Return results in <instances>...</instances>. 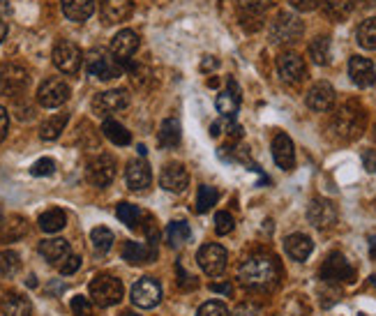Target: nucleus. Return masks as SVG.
Instances as JSON below:
<instances>
[{
  "mask_svg": "<svg viewBox=\"0 0 376 316\" xmlns=\"http://www.w3.org/2000/svg\"><path fill=\"white\" fill-rule=\"evenodd\" d=\"M238 275L245 286H252V289H270L280 280V265L268 254H254L243 261Z\"/></svg>",
  "mask_w": 376,
  "mask_h": 316,
  "instance_id": "1",
  "label": "nucleus"
},
{
  "mask_svg": "<svg viewBox=\"0 0 376 316\" xmlns=\"http://www.w3.org/2000/svg\"><path fill=\"white\" fill-rule=\"evenodd\" d=\"M330 130L335 136H340L342 141H353L365 132V108L358 102H346L342 104L332 116Z\"/></svg>",
  "mask_w": 376,
  "mask_h": 316,
  "instance_id": "2",
  "label": "nucleus"
},
{
  "mask_svg": "<svg viewBox=\"0 0 376 316\" xmlns=\"http://www.w3.org/2000/svg\"><path fill=\"white\" fill-rule=\"evenodd\" d=\"M303 31H305V26L298 16L282 12V14H277L275 21L270 24V42L277 46L295 44L303 37Z\"/></svg>",
  "mask_w": 376,
  "mask_h": 316,
  "instance_id": "3",
  "label": "nucleus"
},
{
  "mask_svg": "<svg viewBox=\"0 0 376 316\" xmlns=\"http://www.w3.org/2000/svg\"><path fill=\"white\" fill-rule=\"evenodd\" d=\"M123 282L111 277V275H97L91 282V300L100 307H113L123 300Z\"/></svg>",
  "mask_w": 376,
  "mask_h": 316,
  "instance_id": "4",
  "label": "nucleus"
},
{
  "mask_svg": "<svg viewBox=\"0 0 376 316\" xmlns=\"http://www.w3.org/2000/svg\"><path fill=\"white\" fill-rule=\"evenodd\" d=\"M31 83V72L19 63H5L0 65V93L7 97H19L26 93Z\"/></svg>",
  "mask_w": 376,
  "mask_h": 316,
  "instance_id": "5",
  "label": "nucleus"
},
{
  "mask_svg": "<svg viewBox=\"0 0 376 316\" xmlns=\"http://www.w3.org/2000/svg\"><path fill=\"white\" fill-rule=\"evenodd\" d=\"M86 70L91 76L100 78V81H111V78L121 76L123 65L108 56L104 49H93V51L86 53Z\"/></svg>",
  "mask_w": 376,
  "mask_h": 316,
  "instance_id": "6",
  "label": "nucleus"
},
{
  "mask_svg": "<svg viewBox=\"0 0 376 316\" xmlns=\"http://www.w3.org/2000/svg\"><path fill=\"white\" fill-rule=\"evenodd\" d=\"M51 58H54V65L63 74H76L78 70H81V63H83L81 49H78L74 42H69V39H61V42H56Z\"/></svg>",
  "mask_w": 376,
  "mask_h": 316,
  "instance_id": "7",
  "label": "nucleus"
},
{
  "mask_svg": "<svg viewBox=\"0 0 376 316\" xmlns=\"http://www.w3.org/2000/svg\"><path fill=\"white\" fill-rule=\"evenodd\" d=\"M321 280L323 282H346L351 284L355 280V270L353 265L346 261V256L340 254V252H332L328 259H325V263L321 265Z\"/></svg>",
  "mask_w": 376,
  "mask_h": 316,
  "instance_id": "8",
  "label": "nucleus"
},
{
  "mask_svg": "<svg viewBox=\"0 0 376 316\" xmlns=\"http://www.w3.org/2000/svg\"><path fill=\"white\" fill-rule=\"evenodd\" d=\"M69 100V86L63 78H46V81L37 88V102L44 108H58Z\"/></svg>",
  "mask_w": 376,
  "mask_h": 316,
  "instance_id": "9",
  "label": "nucleus"
},
{
  "mask_svg": "<svg viewBox=\"0 0 376 316\" xmlns=\"http://www.w3.org/2000/svg\"><path fill=\"white\" fill-rule=\"evenodd\" d=\"M199 265L205 275H210V277H217V275H222L226 270V261H229V254L222 245L217 243H208L199 250Z\"/></svg>",
  "mask_w": 376,
  "mask_h": 316,
  "instance_id": "10",
  "label": "nucleus"
},
{
  "mask_svg": "<svg viewBox=\"0 0 376 316\" xmlns=\"http://www.w3.org/2000/svg\"><path fill=\"white\" fill-rule=\"evenodd\" d=\"M162 300V284L153 277H141L132 286V302L141 310H153Z\"/></svg>",
  "mask_w": 376,
  "mask_h": 316,
  "instance_id": "11",
  "label": "nucleus"
},
{
  "mask_svg": "<svg viewBox=\"0 0 376 316\" xmlns=\"http://www.w3.org/2000/svg\"><path fill=\"white\" fill-rule=\"evenodd\" d=\"M116 169H118V164L111 155H97L88 162L86 175L95 187H108L116 178Z\"/></svg>",
  "mask_w": 376,
  "mask_h": 316,
  "instance_id": "12",
  "label": "nucleus"
},
{
  "mask_svg": "<svg viewBox=\"0 0 376 316\" xmlns=\"http://www.w3.org/2000/svg\"><path fill=\"white\" fill-rule=\"evenodd\" d=\"M308 220L312 226L316 229H332L335 224H337V208H335V203L328 199H312L310 208H308Z\"/></svg>",
  "mask_w": 376,
  "mask_h": 316,
  "instance_id": "13",
  "label": "nucleus"
},
{
  "mask_svg": "<svg viewBox=\"0 0 376 316\" xmlns=\"http://www.w3.org/2000/svg\"><path fill=\"white\" fill-rule=\"evenodd\" d=\"M277 72H280L282 81L286 83H300L305 74H308V67H305V61L295 51H284L277 58Z\"/></svg>",
  "mask_w": 376,
  "mask_h": 316,
  "instance_id": "14",
  "label": "nucleus"
},
{
  "mask_svg": "<svg viewBox=\"0 0 376 316\" xmlns=\"http://www.w3.org/2000/svg\"><path fill=\"white\" fill-rule=\"evenodd\" d=\"M130 106V95L125 91H106V93H100L93 100V111L97 116H111V113H118V111H125V108Z\"/></svg>",
  "mask_w": 376,
  "mask_h": 316,
  "instance_id": "15",
  "label": "nucleus"
},
{
  "mask_svg": "<svg viewBox=\"0 0 376 316\" xmlns=\"http://www.w3.org/2000/svg\"><path fill=\"white\" fill-rule=\"evenodd\" d=\"M305 102L312 108V111H330L332 104H335V88L328 83V81H316L308 95H305Z\"/></svg>",
  "mask_w": 376,
  "mask_h": 316,
  "instance_id": "16",
  "label": "nucleus"
},
{
  "mask_svg": "<svg viewBox=\"0 0 376 316\" xmlns=\"http://www.w3.org/2000/svg\"><path fill=\"white\" fill-rule=\"evenodd\" d=\"M160 185L164 187L166 192L181 194V192L187 190V185H190V173H187V169L183 164L171 162V164L164 166V171L160 175Z\"/></svg>",
  "mask_w": 376,
  "mask_h": 316,
  "instance_id": "17",
  "label": "nucleus"
},
{
  "mask_svg": "<svg viewBox=\"0 0 376 316\" xmlns=\"http://www.w3.org/2000/svg\"><path fill=\"white\" fill-rule=\"evenodd\" d=\"M349 76L358 88H372L376 83V70L370 58L353 56L349 61Z\"/></svg>",
  "mask_w": 376,
  "mask_h": 316,
  "instance_id": "18",
  "label": "nucleus"
},
{
  "mask_svg": "<svg viewBox=\"0 0 376 316\" xmlns=\"http://www.w3.org/2000/svg\"><path fill=\"white\" fill-rule=\"evenodd\" d=\"M136 49H138V35L134 31H130V28L116 33V37L111 39V53L116 56V61L121 65L130 61V58L136 53Z\"/></svg>",
  "mask_w": 376,
  "mask_h": 316,
  "instance_id": "19",
  "label": "nucleus"
},
{
  "mask_svg": "<svg viewBox=\"0 0 376 316\" xmlns=\"http://www.w3.org/2000/svg\"><path fill=\"white\" fill-rule=\"evenodd\" d=\"M125 180H127V187L134 192H143L151 187L153 183V173H151V166L143 160H132L127 164L125 169Z\"/></svg>",
  "mask_w": 376,
  "mask_h": 316,
  "instance_id": "20",
  "label": "nucleus"
},
{
  "mask_svg": "<svg viewBox=\"0 0 376 316\" xmlns=\"http://www.w3.org/2000/svg\"><path fill=\"white\" fill-rule=\"evenodd\" d=\"M273 157L280 169L284 171H291L293 164H295V148H293V141L289 134L280 132L273 139Z\"/></svg>",
  "mask_w": 376,
  "mask_h": 316,
  "instance_id": "21",
  "label": "nucleus"
},
{
  "mask_svg": "<svg viewBox=\"0 0 376 316\" xmlns=\"http://www.w3.org/2000/svg\"><path fill=\"white\" fill-rule=\"evenodd\" d=\"M100 14L104 24H121L132 14V0H100Z\"/></svg>",
  "mask_w": 376,
  "mask_h": 316,
  "instance_id": "22",
  "label": "nucleus"
},
{
  "mask_svg": "<svg viewBox=\"0 0 376 316\" xmlns=\"http://www.w3.org/2000/svg\"><path fill=\"white\" fill-rule=\"evenodd\" d=\"M284 250L293 261H308L310 254L314 252V243L310 235L305 233H293L284 240Z\"/></svg>",
  "mask_w": 376,
  "mask_h": 316,
  "instance_id": "23",
  "label": "nucleus"
},
{
  "mask_svg": "<svg viewBox=\"0 0 376 316\" xmlns=\"http://www.w3.org/2000/svg\"><path fill=\"white\" fill-rule=\"evenodd\" d=\"M217 111H220L224 118H233L235 113H238L240 108V93H238V86H235L233 78H229V88H226L224 93L217 95Z\"/></svg>",
  "mask_w": 376,
  "mask_h": 316,
  "instance_id": "24",
  "label": "nucleus"
},
{
  "mask_svg": "<svg viewBox=\"0 0 376 316\" xmlns=\"http://www.w3.org/2000/svg\"><path fill=\"white\" fill-rule=\"evenodd\" d=\"M155 247H148L146 243H134L127 240L123 245V259L130 265H141V263H151L155 259Z\"/></svg>",
  "mask_w": 376,
  "mask_h": 316,
  "instance_id": "25",
  "label": "nucleus"
},
{
  "mask_svg": "<svg viewBox=\"0 0 376 316\" xmlns=\"http://www.w3.org/2000/svg\"><path fill=\"white\" fill-rule=\"evenodd\" d=\"M95 12V0H63V14L74 24H83Z\"/></svg>",
  "mask_w": 376,
  "mask_h": 316,
  "instance_id": "26",
  "label": "nucleus"
},
{
  "mask_svg": "<svg viewBox=\"0 0 376 316\" xmlns=\"http://www.w3.org/2000/svg\"><path fill=\"white\" fill-rule=\"evenodd\" d=\"M39 254L44 256L49 263H58L61 265L67 256H69V243L65 238H49L39 243Z\"/></svg>",
  "mask_w": 376,
  "mask_h": 316,
  "instance_id": "27",
  "label": "nucleus"
},
{
  "mask_svg": "<svg viewBox=\"0 0 376 316\" xmlns=\"http://www.w3.org/2000/svg\"><path fill=\"white\" fill-rule=\"evenodd\" d=\"M5 316H31L33 307H31V300L24 298L21 293H7L3 298V305H0Z\"/></svg>",
  "mask_w": 376,
  "mask_h": 316,
  "instance_id": "28",
  "label": "nucleus"
},
{
  "mask_svg": "<svg viewBox=\"0 0 376 316\" xmlns=\"http://www.w3.org/2000/svg\"><path fill=\"white\" fill-rule=\"evenodd\" d=\"M321 12L332 19V21H344L346 16L353 12L355 0H319Z\"/></svg>",
  "mask_w": 376,
  "mask_h": 316,
  "instance_id": "29",
  "label": "nucleus"
},
{
  "mask_svg": "<svg viewBox=\"0 0 376 316\" xmlns=\"http://www.w3.org/2000/svg\"><path fill=\"white\" fill-rule=\"evenodd\" d=\"M102 134L116 146H130L132 143V134L127 132V127L113 121V118H106V121L102 123Z\"/></svg>",
  "mask_w": 376,
  "mask_h": 316,
  "instance_id": "30",
  "label": "nucleus"
},
{
  "mask_svg": "<svg viewBox=\"0 0 376 316\" xmlns=\"http://www.w3.org/2000/svg\"><path fill=\"white\" fill-rule=\"evenodd\" d=\"M39 229H42L44 233H58V231H63L65 229V224H67V215L61 210V208H49L46 213L39 215Z\"/></svg>",
  "mask_w": 376,
  "mask_h": 316,
  "instance_id": "31",
  "label": "nucleus"
},
{
  "mask_svg": "<svg viewBox=\"0 0 376 316\" xmlns=\"http://www.w3.org/2000/svg\"><path fill=\"white\" fill-rule=\"evenodd\" d=\"M67 121H69L67 113H56L51 118H46V121L42 123V127H39V136H42V141H56L58 136L63 134Z\"/></svg>",
  "mask_w": 376,
  "mask_h": 316,
  "instance_id": "32",
  "label": "nucleus"
},
{
  "mask_svg": "<svg viewBox=\"0 0 376 316\" xmlns=\"http://www.w3.org/2000/svg\"><path fill=\"white\" fill-rule=\"evenodd\" d=\"M157 143L162 148H176L181 143V123L176 118H166L160 125V134H157Z\"/></svg>",
  "mask_w": 376,
  "mask_h": 316,
  "instance_id": "33",
  "label": "nucleus"
},
{
  "mask_svg": "<svg viewBox=\"0 0 376 316\" xmlns=\"http://www.w3.org/2000/svg\"><path fill=\"white\" fill-rule=\"evenodd\" d=\"M310 58L316 65H328L330 63V39L325 35H319L312 39L310 44Z\"/></svg>",
  "mask_w": 376,
  "mask_h": 316,
  "instance_id": "34",
  "label": "nucleus"
},
{
  "mask_svg": "<svg viewBox=\"0 0 376 316\" xmlns=\"http://www.w3.org/2000/svg\"><path fill=\"white\" fill-rule=\"evenodd\" d=\"M19 270H21V259H19V254L12 250L0 252V277L12 280Z\"/></svg>",
  "mask_w": 376,
  "mask_h": 316,
  "instance_id": "35",
  "label": "nucleus"
},
{
  "mask_svg": "<svg viewBox=\"0 0 376 316\" xmlns=\"http://www.w3.org/2000/svg\"><path fill=\"white\" fill-rule=\"evenodd\" d=\"M358 44L367 51H376V16L365 19L358 28Z\"/></svg>",
  "mask_w": 376,
  "mask_h": 316,
  "instance_id": "36",
  "label": "nucleus"
},
{
  "mask_svg": "<svg viewBox=\"0 0 376 316\" xmlns=\"http://www.w3.org/2000/svg\"><path fill=\"white\" fill-rule=\"evenodd\" d=\"M190 238H192L190 224H185V222H171L169 229H166V240H169L171 247H181Z\"/></svg>",
  "mask_w": 376,
  "mask_h": 316,
  "instance_id": "37",
  "label": "nucleus"
},
{
  "mask_svg": "<svg viewBox=\"0 0 376 316\" xmlns=\"http://www.w3.org/2000/svg\"><path fill=\"white\" fill-rule=\"evenodd\" d=\"M91 243L95 247V252L106 254L113 247V231L106 229V226H97V229L91 231Z\"/></svg>",
  "mask_w": 376,
  "mask_h": 316,
  "instance_id": "38",
  "label": "nucleus"
},
{
  "mask_svg": "<svg viewBox=\"0 0 376 316\" xmlns=\"http://www.w3.org/2000/svg\"><path fill=\"white\" fill-rule=\"evenodd\" d=\"M217 199H220V194H217L215 187L210 185H201L199 187V194H196V205H194V210L196 213H208L213 208V205L217 203Z\"/></svg>",
  "mask_w": 376,
  "mask_h": 316,
  "instance_id": "39",
  "label": "nucleus"
},
{
  "mask_svg": "<svg viewBox=\"0 0 376 316\" xmlns=\"http://www.w3.org/2000/svg\"><path fill=\"white\" fill-rule=\"evenodd\" d=\"M116 215H118V220L127 226V229H138V222H141V217H143L141 210L132 203H118Z\"/></svg>",
  "mask_w": 376,
  "mask_h": 316,
  "instance_id": "40",
  "label": "nucleus"
},
{
  "mask_svg": "<svg viewBox=\"0 0 376 316\" xmlns=\"http://www.w3.org/2000/svg\"><path fill=\"white\" fill-rule=\"evenodd\" d=\"M233 229H235V220H233L231 213H226V210L215 213V231H217V235H229Z\"/></svg>",
  "mask_w": 376,
  "mask_h": 316,
  "instance_id": "41",
  "label": "nucleus"
},
{
  "mask_svg": "<svg viewBox=\"0 0 376 316\" xmlns=\"http://www.w3.org/2000/svg\"><path fill=\"white\" fill-rule=\"evenodd\" d=\"M74 316H95V307H93V300L86 298V295H74L72 302H69Z\"/></svg>",
  "mask_w": 376,
  "mask_h": 316,
  "instance_id": "42",
  "label": "nucleus"
},
{
  "mask_svg": "<svg viewBox=\"0 0 376 316\" xmlns=\"http://www.w3.org/2000/svg\"><path fill=\"white\" fill-rule=\"evenodd\" d=\"M196 316H231L229 307H226L224 302H217V300H210V302H203L199 307V314Z\"/></svg>",
  "mask_w": 376,
  "mask_h": 316,
  "instance_id": "43",
  "label": "nucleus"
},
{
  "mask_svg": "<svg viewBox=\"0 0 376 316\" xmlns=\"http://www.w3.org/2000/svg\"><path fill=\"white\" fill-rule=\"evenodd\" d=\"M273 0H238V5L245 14H261L270 7Z\"/></svg>",
  "mask_w": 376,
  "mask_h": 316,
  "instance_id": "44",
  "label": "nucleus"
},
{
  "mask_svg": "<svg viewBox=\"0 0 376 316\" xmlns=\"http://www.w3.org/2000/svg\"><path fill=\"white\" fill-rule=\"evenodd\" d=\"M56 171V162L51 157H42V160H37L33 166H31V173L35 178H44V175H51Z\"/></svg>",
  "mask_w": 376,
  "mask_h": 316,
  "instance_id": "45",
  "label": "nucleus"
},
{
  "mask_svg": "<svg viewBox=\"0 0 376 316\" xmlns=\"http://www.w3.org/2000/svg\"><path fill=\"white\" fill-rule=\"evenodd\" d=\"M24 233H26V222L21 220V217H12V220H9V224H7L5 235H7V238L16 240V238H21Z\"/></svg>",
  "mask_w": 376,
  "mask_h": 316,
  "instance_id": "46",
  "label": "nucleus"
},
{
  "mask_svg": "<svg viewBox=\"0 0 376 316\" xmlns=\"http://www.w3.org/2000/svg\"><path fill=\"white\" fill-rule=\"evenodd\" d=\"M263 312H261V307L256 302H240L238 307H235V312H233V316H261Z\"/></svg>",
  "mask_w": 376,
  "mask_h": 316,
  "instance_id": "47",
  "label": "nucleus"
},
{
  "mask_svg": "<svg viewBox=\"0 0 376 316\" xmlns=\"http://www.w3.org/2000/svg\"><path fill=\"white\" fill-rule=\"evenodd\" d=\"M58 268H61V275H74L78 268H81V259H78V256H74V254H69L67 259L58 265Z\"/></svg>",
  "mask_w": 376,
  "mask_h": 316,
  "instance_id": "48",
  "label": "nucleus"
},
{
  "mask_svg": "<svg viewBox=\"0 0 376 316\" xmlns=\"http://www.w3.org/2000/svg\"><path fill=\"white\" fill-rule=\"evenodd\" d=\"M289 5L298 12H312V9L319 5V0H289Z\"/></svg>",
  "mask_w": 376,
  "mask_h": 316,
  "instance_id": "49",
  "label": "nucleus"
},
{
  "mask_svg": "<svg viewBox=\"0 0 376 316\" xmlns=\"http://www.w3.org/2000/svg\"><path fill=\"white\" fill-rule=\"evenodd\" d=\"M362 166L367 173H376V151H365L362 153Z\"/></svg>",
  "mask_w": 376,
  "mask_h": 316,
  "instance_id": "50",
  "label": "nucleus"
},
{
  "mask_svg": "<svg viewBox=\"0 0 376 316\" xmlns=\"http://www.w3.org/2000/svg\"><path fill=\"white\" fill-rule=\"evenodd\" d=\"M7 130H9V113H7V108L0 106V143L5 141Z\"/></svg>",
  "mask_w": 376,
  "mask_h": 316,
  "instance_id": "51",
  "label": "nucleus"
},
{
  "mask_svg": "<svg viewBox=\"0 0 376 316\" xmlns=\"http://www.w3.org/2000/svg\"><path fill=\"white\" fill-rule=\"evenodd\" d=\"M210 291H215V293H226V295H229V293L233 291V286H231V284H217V282H213V284H210Z\"/></svg>",
  "mask_w": 376,
  "mask_h": 316,
  "instance_id": "52",
  "label": "nucleus"
},
{
  "mask_svg": "<svg viewBox=\"0 0 376 316\" xmlns=\"http://www.w3.org/2000/svg\"><path fill=\"white\" fill-rule=\"evenodd\" d=\"M9 12H12V7H9V0H0V19L9 16Z\"/></svg>",
  "mask_w": 376,
  "mask_h": 316,
  "instance_id": "53",
  "label": "nucleus"
},
{
  "mask_svg": "<svg viewBox=\"0 0 376 316\" xmlns=\"http://www.w3.org/2000/svg\"><path fill=\"white\" fill-rule=\"evenodd\" d=\"M5 37H7V21L5 19H0V44H3Z\"/></svg>",
  "mask_w": 376,
  "mask_h": 316,
  "instance_id": "54",
  "label": "nucleus"
},
{
  "mask_svg": "<svg viewBox=\"0 0 376 316\" xmlns=\"http://www.w3.org/2000/svg\"><path fill=\"white\" fill-rule=\"evenodd\" d=\"M370 250H372V256L376 259V235H372V238H370Z\"/></svg>",
  "mask_w": 376,
  "mask_h": 316,
  "instance_id": "55",
  "label": "nucleus"
},
{
  "mask_svg": "<svg viewBox=\"0 0 376 316\" xmlns=\"http://www.w3.org/2000/svg\"><path fill=\"white\" fill-rule=\"evenodd\" d=\"M208 67H217V61H205L203 63V70H208Z\"/></svg>",
  "mask_w": 376,
  "mask_h": 316,
  "instance_id": "56",
  "label": "nucleus"
},
{
  "mask_svg": "<svg viewBox=\"0 0 376 316\" xmlns=\"http://www.w3.org/2000/svg\"><path fill=\"white\" fill-rule=\"evenodd\" d=\"M28 286H37V282H35L33 275H31V277H28Z\"/></svg>",
  "mask_w": 376,
  "mask_h": 316,
  "instance_id": "57",
  "label": "nucleus"
},
{
  "mask_svg": "<svg viewBox=\"0 0 376 316\" xmlns=\"http://www.w3.org/2000/svg\"><path fill=\"white\" fill-rule=\"evenodd\" d=\"M121 316H141V314H136V312H123Z\"/></svg>",
  "mask_w": 376,
  "mask_h": 316,
  "instance_id": "58",
  "label": "nucleus"
},
{
  "mask_svg": "<svg viewBox=\"0 0 376 316\" xmlns=\"http://www.w3.org/2000/svg\"><path fill=\"white\" fill-rule=\"evenodd\" d=\"M372 136H374V141H376V125H374V130H372Z\"/></svg>",
  "mask_w": 376,
  "mask_h": 316,
  "instance_id": "59",
  "label": "nucleus"
},
{
  "mask_svg": "<svg viewBox=\"0 0 376 316\" xmlns=\"http://www.w3.org/2000/svg\"><path fill=\"white\" fill-rule=\"evenodd\" d=\"M372 284H374V286H376V277H372Z\"/></svg>",
  "mask_w": 376,
  "mask_h": 316,
  "instance_id": "60",
  "label": "nucleus"
}]
</instances>
